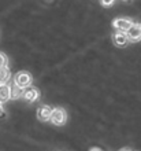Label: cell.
I'll list each match as a JSON object with an SVG mask.
<instances>
[{"label":"cell","instance_id":"30bf717a","mask_svg":"<svg viewBox=\"0 0 141 151\" xmlns=\"http://www.w3.org/2000/svg\"><path fill=\"white\" fill-rule=\"evenodd\" d=\"M11 78V73L8 70V68H0V83L1 84H7Z\"/></svg>","mask_w":141,"mask_h":151},{"label":"cell","instance_id":"7c38bea8","mask_svg":"<svg viewBox=\"0 0 141 151\" xmlns=\"http://www.w3.org/2000/svg\"><path fill=\"white\" fill-rule=\"evenodd\" d=\"M100 3H102L104 7H110V6H112L114 0H100Z\"/></svg>","mask_w":141,"mask_h":151},{"label":"cell","instance_id":"5b68a950","mask_svg":"<svg viewBox=\"0 0 141 151\" xmlns=\"http://www.w3.org/2000/svg\"><path fill=\"white\" fill-rule=\"evenodd\" d=\"M22 96H24L25 100H28V102H34V100L39 99L40 93L34 87H28V88H24V93H22Z\"/></svg>","mask_w":141,"mask_h":151},{"label":"cell","instance_id":"6da1fadb","mask_svg":"<svg viewBox=\"0 0 141 151\" xmlns=\"http://www.w3.org/2000/svg\"><path fill=\"white\" fill-rule=\"evenodd\" d=\"M49 121H51L54 125H58V127H60V125H64V124H66V121H67L66 111H64L63 109H60V107L52 109V114H51V118H49Z\"/></svg>","mask_w":141,"mask_h":151},{"label":"cell","instance_id":"8992f818","mask_svg":"<svg viewBox=\"0 0 141 151\" xmlns=\"http://www.w3.org/2000/svg\"><path fill=\"white\" fill-rule=\"evenodd\" d=\"M51 114H52V107H49V106H41V107L37 110V118H39L40 121H43V122L49 121Z\"/></svg>","mask_w":141,"mask_h":151},{"label":"cell","instance_id":"277c9868","mask_svg":"<svg viewBox=\"0 0 141 151\" xmlns=\"http://www.w3.org/2000/svg\"><path fill=\"white\" fill-rule=\"evenodd\" d=\"M126 36L127 39L132 40V41H137L141 40V24H133L129 28V30L126 32Z\"/></svg>","mask_w":141,"mask_h":151},{"label":"cell","instance_id":"2e32d148","mask_svg":"<svg viewBox=\"0 0 141 151\" xmlns=\"http://www.w3.org/2000/svg\"><path fill=\"white\" fill-rule=\"evenodd\" d=\"M125 1H127V0H125Z\"/></svg>","mask_w":141,"mask_h":151},{"label":"cell","instance_id":"e0dca14e","mask_svg":"<svg viewBox=\"0 0 141 151\" xmlns=\"http://www.w3.org/2000/svg\"><path fill=\"white\" fill-rule=\"evenodd\" d=\"M0 84H1V83H0Z\"/></svg>","mask_w":141,"mask_h":151},{"label":"cell","instance_id":"3957f363","mask_svg":"<svg viewBox=\"0 0 141 151\" xmlns=\"http://www.w3.org/2000/svg\"><path fill=\"white\" fill-rule=\"evenodd\" d=\"M114 25V28L117 29L118 32H123L126 33L127 30H129V28L133 25V22L130 19H125V18H118V19H115L112 22Z\"/></svg>","mask_w":141,"mask_h":151},{"label":"cell","instance_id":"9c48e42d","mask_svg":"<svg viewBox=\"0 0 141 151\" xmlns=\"http://www.w3.org/2000/svg\"><path fill=\"white\" fill-rule=\"evenodd\" d=\"M24 93V88L18 87L16 84H12L10 87V99H19Z\"/></svg>","mask_w":141,"mask_h":151},{"label":"cell","instance_id":"4fadbf2b","mask_svg":"<svg viewBox=\"0 0 141 151\" xmlns=\"http://www.w3.org/2000/svg\"><path fill=\"white\" fill-rule=\"evenodd\" d=\"M3 111H4V110H3V106H1V103H0V115L3 114Z\"/></svg>","mask_w":141,"mask_h":151},{"label":"cell","instance_id":"9a60e30c","mask_svg":"<svg viewBox=\"0 0 141 151\" xmlns=\"http://www.w3.org/2000/svg\"><path fill=\"white\" fill-rule=\"evenodd\" d=\"M119 151H132V150H129V148H122V150H119Z\"/></svg>","mask_w":141,"mask_h":151},{"label":"cell","instance_id":"7a4b0ae2","mask_svg":"<svg viewBox=\"0 0 141 151\" xmlns=\"http://www.w3.org/2000/svg\"><path fill=\"white\" fill-rule=\"evenodd\" d=\"M31 80L33 78H31V76L29 74L28 72H19L15 76V81H14V84H16V85L21 87V88H28V87H30Z\"/></svg>","mask_w":141,"mask_h":151},{"label":"cell","instance_id":"8fae6325","mask_svg":"<svg viewBox=\"0 0 141 151\" xmlns=\"http://www.w3.org/2000/svg\"><path fill=\"white\" fill-rule=\"evenodd\" d=\"M8 63V59H7V56L4 55L3 52H0V68H6Z\"/></svg>","mask_w":141,"mask_h":151},{"label":"cell","instance_id":"52a82bcc","mask_svg":"<svg viewBox=\"0 0 141 151\" xmlns=\"http://www.w3.org/2000/svg\"><path fill=\"white\" fill-rule=\"evenodd\" d=\"M112 39H114V43L117 44V45H119V47L126 45V44H127V41H129L127 36H126V33H123V32H117L112 36Z\"/></svg>","mask_w":141,"mask_h":151},{"label":"cell","instance_id":"5bb4252c","mask_svg":"<svg viewBox=\"0 0 141 151\" xmlns=\"http://www.w3.org/2000/svg\"><path fill=\"white\" fill-rule=\"evenodd\" d=\"M90 151H102L100 148H97V147H94V148H90Z\"/></svg>","mask_w":141,"mask_h":151},{"label":"cell","instance_id":"ba28073f","mask_svg":"<svg viewBox=\"0 0 141 151\" xmlns=\"http://www.w3.org/2000/svg\"><path fill=\"white\" fill-rule=\"evenodd\" d=\"M10 100V87L7 84H0V103Z\"/></svg>","mask_w":141,"mask_h":151}]
</instances>
